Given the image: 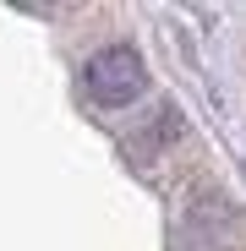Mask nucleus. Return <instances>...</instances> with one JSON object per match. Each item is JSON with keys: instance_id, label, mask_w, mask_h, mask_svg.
Instances as JSON below:
<instances>
[{"instance_id": "f257e3e1", "label": "nucleus", "mask_w": 246, "mask_h": 251, "mask_svg": "<svg viewBox=\"0 0 246 251\" xmlns=\"http://www.w3.org/2000/svg\"><path fill=\"white\" fill-rule=\"evenodd\" d=\"M82 88H88L93 104L120 109V104H132L148 88V66H142V55L132 44H104L88 66H82Z\"/></svg>"}]
</instances>
